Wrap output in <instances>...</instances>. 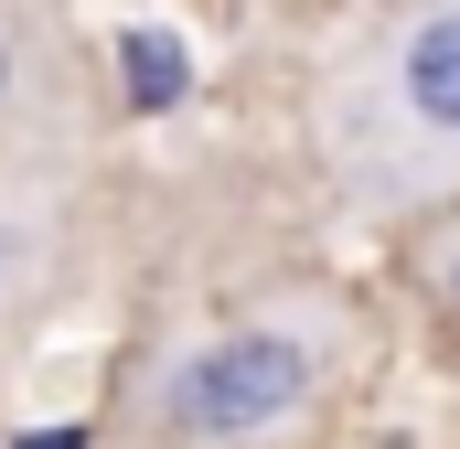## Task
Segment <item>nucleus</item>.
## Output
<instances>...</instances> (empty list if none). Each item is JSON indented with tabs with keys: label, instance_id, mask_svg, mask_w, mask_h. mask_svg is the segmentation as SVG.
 Returning <instances> with one entry per match:
<instances>
[{
	"label": "nucleus",
	"instance_id": "obj_1",
	"mask_svg": "<svg viewBox=\"0 0 460 449\" xmlns=\"http://www.w3.org/2000/svg\"><path fill=\"white\" fill-rule=\"evenodd\" d=\"M300 385H311V353L300 342H279V332H235V342H215L182 385H172V407L193 418V428H268V418H289L300 407Z\"/></svg>",
	"mask_w": 460,
	"mask_h": 449
},
{
	"label": "nucleus",
	"instance_id": "obj_2",
	"mask_svg": "<svg viewBox=\"0 0 460 449\" xmlns=\"http://www.w3.org/2000/svg\"><path fill=\"white\" fill-rule=\"evenodd\" d=\"M375 97H385V128H396V139L460 150V11H429V22H407V32L385 43Z\"/></svg>",
	"mask_w": 460,
	"mask_h": 449
},
{
	"label": "nucleus",
	"instance_id": "obj_3",
	"mask_svg": "<svg viewBox=\"0 0 460 449\" xmlns=\"http://www.w3.org/2000/svg\"><path fill=\"white\" fill-rule=\"evenodd\" d=\"M118 65H128V108H172V97L193 86L182 32H118Z\"/></svg>",
	"mask_w": 460,
	"mask_h": 449
},
{
	"label": "nucleus",
	"instance_id": "obj_4",
	"mask_svg": "<svg viewBox=\"0 0 460 449\" xmlns=\"http://www.w3.org/2000/svg\"><path fill=\"white\" fill-rule=\"evenodd\" d=\"M11 268H22V224L0 215V289H11Z\"/></svg>",
	"mask_w": 460,
	"mask_h": 449
},
{
	"label": "nucleus",
	"instance_id": "obj_5",
	"mask_svg": "<svg viewBox=\"0 0 460 449\" xmlns=\"http://www.w3.org/2000/svg\"><path fill=\"white\" fill-rule=\"evenodd\" d=\"M22 449H86V428H32Z\"/></svg>",
	"mask_w": 460,
	"mask_h": 449
},
{
	"label": "nucleus",
	"instance_id": "obj_6",
	"mask_svg": "<svg viewBox=\"0 0 460 449\" xmlns=\"http://www.w3.org/2000/svg\"><path fill=\"white\" fill-rule=\"evenodd\" d=\"M0 86H11V43H0Z\"/></svg>",
	"mask_w": 460,
	"mask_h": 449
},
{
	"label": "nucleus",
	"instance_id": "obj_7",
	"mask_svg": "<svg viewBox=\"0 0 460 449\" xmlns=\"http://www.w3.org/2000/svg\"><path fill=\"white\" fill-rule=\"evenodd\" d=\"M450 289H460V268H450Z\"/></svg>",
	"mask_w": 460,
	"mask_h": 449
}]
</instances>
